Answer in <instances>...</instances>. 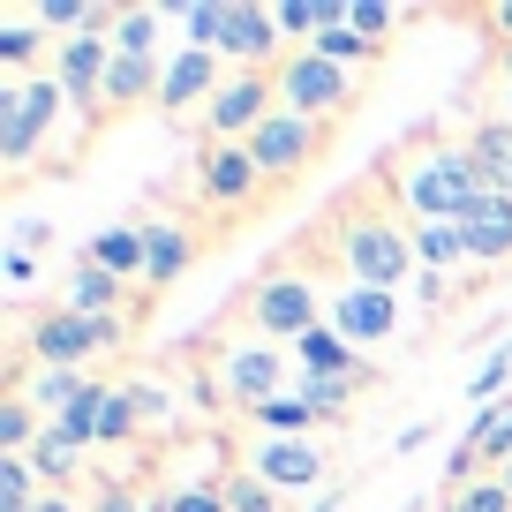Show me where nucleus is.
Returning a JSON list of instances; mask_svg holds the SVG:
<instances>
[{
	"label": "nucleus",
	"mask_w": 512,
	"mask_h": 512,
	"mask_svg": "<svg viewBox=\"0 0 512 512\" xmlns=\"http://www.w3.org/2000/svg\"><path fill=\"white\" fill-rule=\"evenodd\" d=\"M324 234H332L339 264H347V287H384L400 294L415 279V226L400 204H384V181H369V196H339L324 211Z\"/></svg>",
	"instance_id": "1"
},
{
	"label": "nucleus",
	"mask_w": 512,
	"mask_h": 512,
	"mask_svg": "<svg viewBox=\"0 0 512 512\" xmlns=\"http://www.w3.org/2000/svg\"><path fill=\"white\" fill-rule=\"evenodd\" d=\"M377 181H384V196L407 211V226H422V219H467V204L490 196L475 151L445 144V136H415V144H400L392 159L377 166Z\"/></svg>",
	"instance_id": "2"
},
{
	"label": "nucleus",
	"mask_w": 512,
	"mask_h": 512,
	"mask_svg": "<svg viewBox=\"0 0 512 512\" xmlns=\"http://www.w3.org/2000/svg\"><path fill=\"white\" fill-rule=\"evenodd\" d=\"M302 369H294V347H272V339H226L211 354V400L234 407V415H256L264 400L294 392Z\"/></svg>",
	"instance_id": "3"
},
{
	"label": "nucleus",
	"mask_w": 512,
	"mask_h": 512,
	"mask_svg": "<svg viewBox=\"0 0 512 512\" xmlns=\"http://www.w3.org/2000/svg\"><path fill=\"white\" fill-rule=\"evenodd\" d=\"M61 113H76V106H68L53 68L46 76H0V166L23 174V166L46 151V136L61 128Z\"/></svg>",
	"instance_id": "4"
},
{
	"label": "nucleus",
	"mask_w": 512,
	"mask_h": 512,
	"mask_svg": "<svg viewBox=\"0 0 512 512\" xmlns=\"http://www.w3.org/2000/svg\"><path fill=\"white\" fill-rule=\"evenodd\" d=\"M128 339V317H76V309H38L31 332H23V362L31 369H91L98 354H121Z\"/></svg>",
	"instance_id": "5"
},
{
	"label": "nucleus",
	"mask_w": 512,
	"mask_h": 512,
	"mask_svg": "<svg viewBox=\"0 0 512 512\" xmlns=\"http://www.w3.org/2000/svg\"><path fill=\"white\" fill-rule=\"evenodd\" d=\"M241 324H249L256 339H272V347H294L302 332H317L324 324V294H317V279H302V272H264L249 294H241Z\"/></svg>",
	"instance_id": "6"
},
{
	"label": "nucleus",
	"mask_w": 512,
	"mask_h": 512,
	"mask_svg": "<svg viewBox=\"0 0 512 512\" xmlns=\"http://www.w3.org/2000/svg\"><path fill=\"white\" fill-rule=\"evenodd\" d=\"M332 136H339L332 121H309V113H287V106H279L272 121L249 136V159L264 166V181H272V189H294L302 174H317V159L332 151Z\"/></svg>",
	"instance_id": "7"
},
{
	"label": "nucleus",
	"mask_w": 512,
	"mask_h": 512,
	"mask_svg": "<svg viewBox=\"0 0 512 512\" xmlns=\"http://www.w3.org/2000/svg\"><path fill=\"white\" fill-rule=\"evenodd\" d=\"M362 83H369V76H354V68L324 61V53H287V61H279V106L339 128V121L354 113V98H362Z\"/></svg>",
	"instance_id": "8"
},
{
	"label": "nucleus",
	"mask_w": 512,
	"mask_h": 512,
	"mask_svg": "<svg viewBox=\"0 0 512 512\" xmlns=\"http://www.w3.org/2000/svg\"><path fill=\"white\" fill-rule=\"evenodd\" d=\"M279 113V76H256V68H234L226 91L211 98L196 121H204V144H249L256 128Z\"/></svg>",
	"instance_id": "9"
},
{
	"label": "nucleus",
	"mask_w": 512,
	"mask_h": 512,
	"mask_svg": "<svg viewBox=\"0 0 512 512\" xmlns=\"http://www.w3.org/2000/svg\"><path fill=\"white\" fill-rule=\"evenodd\" d=\"M241 467H249L256 482H272L279 497L324 490V475H332V460H324L317 437H249V445H241Z\"/></svg>",
	"instance_id": "10"
},
{
	"label": "nucleus",
	"mask_w": 512,
	"mask_h": 512,
	"mask_svg": "<svg viewBox=\"0 0 512 512\" xmlns=\"http://www.w3.org/2000/svg\"><path fill=\"white\" fill-rule=\"evenodd\" d=\"M106 68H113V38L106 31H76L53 46V76H61L68 106L83 121H106Z\"/></svg>",
	"instance_id": "11"
},
{
	"label": "nucleus",
	"mask_w": 512,
	"mask_h": 512,
	"mask_svg": "<svg viewBox=\"0 0 512 512\" xmlns=\"http://www.w3.org/2000/svg\"><path fill=\"white\" fill-rule=\"evenodd\" d=\"M264 189H272V181L249 159V144H204L196 151V196H204L211 211H249Z\"/></svg>",
	"instance_id": "12"
},
{
	"label": "nucleus",
	"mask_w": 512,
	"mask_h": 512,
	"mask_svg": "<svg viewBox=\"0 0 512 512\" xmlns=\"http://www.w3.org/2000/svg\"><path fill=\"white\" fill-rule=\"evenodd\" d=\"M512 460V400H497V407H482L475 422H467V437L452 445V460H445V490H467V482H482V467H505Z\"/></svg>",
	"instance_id": "13"
},
{
	"label": "nucleus",
	"mask_w": 512,
	"mask_h": 512,
	"mask_svg": "<svg viewBox=\"0 0 512 512\" xmlns=\"http://www.w3.org/2000/svg\"><path fill=\"white\" fill-rule=\"evenodd\" d=\"M324 324H332L347 347H377V339L400 332V294H384V287H339L332 309H324Z\"/></svg>",
	"instance_id": "14"
},
{
	"label": "nucleus",
	"mask_w": 512,
	"mask_h": 512,
	"mask_svg": "<svg viewBox=\"0 0 512 512\" xmlns=\"http://www.w3.org/2000/svg\"><path fill=\"white\" fill-rule=\"evenodd\" d=\"M226 76H234V68H226L219 53H196V46H174V53H166V76H159V106H166V113H189V106L204 113L211 98L226 91Z\"/></svg>",
	"instance_id": "15"
},
{
	"label": "nucleus",
	"mask_w": 512,
	"mask_h": 512,
	"mask_svg": "<svg viewBox=\"0 0 512 512\" xmlns=\"http://www.w3.org/2000/svg\"><path fill=\"white\" fill-rule=\"evenodd\" d=\"M136 226H144V294H166V287L196 264V249H204V241H196L181 219H159V211H151V219H136Z\"/></svg>",
	"instance_id": "16"
},
{
	"label": "nucleus",
	"mask_w": 512,
	"mask_h": 512,
	"mask_svg": "<svg viewBox=\"0 0 512 512\" xmlns=\"http://www.w3.org/2000/svg\"><path fill=\"white\" fill-rule=\"evenodd\" d=\"M467 234V264H482V272H497V264H512V189H490L467 204L460 219Z\"/></svg>",
	"instance_id": "17"
},
{
	"label": "nucleus",
	"mask_w": 512,
	"mask_h": 512,
	"mask_svg": "<svg viewBox=\"0 0 512 512\" xmlns=\"http://www.w3.org/2000/svg\"><path fill=\"white\" fill-rule=\"evenodd\" d=\"M61 309H76V317H128V324H136V294H128V279L98 272L91 256H76V264H68Z\"/></svg>",
	"instance_id": "18"
},
{
	"label": "nucleus",
	"mask_w": 512,
	"mask_h": 512,
	"mask_svg": "<svg viewBox=\"0 0 512 512\" xmlns=\"http://www.w3.org/2000/svg\"><path fill=\"white\" fill-rule=\"evenodd\" d=\"M294 369H302V377H377V362H369L362 347H347L332 324H317V332L294 339Z\"/></svg>",
	"instance_id": "19"
},
{
	"label": "nucleus",
	"mask_w": 512,
	"mask_h": 512,
	"mask_svg": "<svg viewBox=\"0 0 512 512\" xmlns=\"http://www.w3.org/2000/svg\"><path fill=\"white\" fill-rule=\"evenodd\" d=\"M76 256H91L98 272L128 279V287H144V226H136V219H113V226H98V234L83 241Z\"/></svg>",
	"instance_id": "20"
},
{
	"label": "nucleus",
	"mask_w": 512,
	"mask_h": 512,
	"mask_svg": "<svg viewBox=\"0 0 512 512\" xmlns=\"http://www.w3.org/2000/svg\"><path fill=\"white\" fill-rule=\"evenodd\" d=\"M128 437H144L136 392H128V384H98L91 392V445H128Z\"/></svg>",
	"instance_id": "21"
},
{
	"label": "nucleus",
	"mask_w": 512,
	"mask_h": 512,
	"mask_svg": "<svg viewBox=\"0 0 512 512\" xmlns=\"http://www.w3.org/2000/svg\"><path fill=\"white\" fill-rule=\"evenodd\" d=\"M256 437H317L324 430V407L302 400V392H279V400H264L256 415H241Z\"/></svg>",
	"instance_id": "22"
},
{
	"label": "nucleus",
	"mask_w": 512,
	"mask_h": 512,
	"mask_svg": "<svg viewBox=\"0 0 512 512\" xmlns=\"http://www.w3.org/2000/svg\"><path fill=\"white\" fill-rule=\"evenodd\" d=\"M159 76H166V61H128V53H113V68H106V113H128V106H144V98H159Z\"/></svg>",
	"instance_id": "23"
},
{
	"label": "nucleus",
	"mask_w": 512,
	"mask_h": 512,
	"mask_svg": "<svg viewBox=\"0 0 512 512\" xmlns=\"http://www.w3.org/2000/svg\"><path fill=\"white\" fill-rule=\"evenodd\" d=\"M467 151H475V166H482L490 189H512V121L505 113H490V121L467 128Z\"/></svg>",
	"instance_id": "24"
},
{
	"label": "nucleus",
	"mask_w": 512,
	"mask_h": 512,
	"mask_svg": "<svg viewBox=\"0 0 512 512\" xmlns=\"http://www.w3.org/2000/svg\"><path fill=\"white\" fill-rule=\"evenodd\" d=\"M31 467H38V482H46V490H76V482H83V445L46 422V437L31 445Z\"/></svg>",
	"instance_id": "25"
},
{
	"label": "nucleus",
	"mask_w": 512,
	"mask_h": 512,
	"mask_svg": "<svg viewBox=\"0 0 512 512\" xmlns=\"http://www.w3.org/2000/svg\"><path fill=\"white\" fill-rule=\"evenodd\" d=\"M415 264H422V272H437V279H445L452 264H467L460 219H422V226H415Z\"/></svg>",
	"instance_id": "26"
},
{
	"label": "nucleus",
	"mask_w": 512,
	"mask_h": 512,
	"mask_svg": "<svg viewBox=\"0 0 512 512\" xmlns=\"http://www.w3.org/2000/svg\"><path fill=\"white\" fill-rule=\"evenodd\" d=\"M113 53H128V61H159V8L128 0L121 23H113Z\"/></svg>",
	"instance_id": "27"
},
{
	"label": "nucleus",
	"mask_w": 512,
	"mask_h": 512,
	"mask_svg": "<svg viewBox=\"0 0 512 512\" xmlns=\"http://www.w3.org/2000/svg\"><path fill=\"white\" fill-rule=\"evenodd\" d=\"M181 31V46L196 53H219V23H226V0H181V8H166Z\"/></svg>",
	"instance_id": "28"
},
{
	"label": "nucleus",
	"mask_w": 512,
	"mask_h": 512,
	"mask_svg": "<svg viewBox=\"0 0 512 512\" xmlns=\"http://www.w3.org/2000/svg\"><path fill=\"white\" fill-rule=\"evenodd\" d=\"M46 46H53V38L38 31V16H23V23H0V68H8V76H31V68L46 61Z\"/></svg>",
	"instance_id": "29"
},
{
	"label": "nucleus",
	"mask_w": 512,
	"mask_h": 512,
	"mask_svg": "<svg viewBox=\"0 0 512 512\" xmlns=\"http://www.w3.org/2000/svg\"><path fill=\"white\" fill-rule=\"evenodd\" d=\"M38 467L31 452H0V512H38Z\"/></svg>",
	"instance_id": "30"
},
{
	"label": "nucleus",
	"mask_w": 512,
	"mask_h": 512,
	"mask_svg": "<svg viewBox=\"0 0 512 512\" xmlns=\"http://www.w3.org/2000/svg\"><path fill=\"white\" fill-rule=\"evenodd\" d=\"M38 437H46V415H38V400L8 392V400H0V452H31Z\"/></svg>",
	"instance_id": "31"
},
{
	"label": "nucleus",
	"mask_w": 512,
	"mask_h": 512,
	"mask_svg": "<svg viewBox=\"0 0 512 512\" xmlns=\"http://www.w3.org/2000/svg\"><path fill=\"white\" fill-rule=\"evenodd\" d=\"M219 490H226V512H279V490H272V482H256L249 467H226Z\"/></svg>",
	"instance_id": "32"
},
{
	"label": "nucleus",
	"mask_w": 512,
	"mask_h": 512,
	"mask_svg": "<svg viewBox=\"0 0 512 512\" xmlns=\"http://www.w3.org/2000/svg\"><path fill=\"white\" fill-rule=\"evenodd\" d=\"M505 377H512V339H497V347H490V362H482V369H475V384H467L475 415H482V407H497V400H505Z\"/></svg>",
	"instance_id": "33"
},
{
	"label": "nucleus",
	"mask_w": 512,
	"mask_h": 512,
	"mask_svg": "<svg viewBox=\"0 0 512 512\" xmlns=\"http://www.w3.org/2000/svg\"><path fill=\"white\" fill-rule=\"evenodd\" d=\"M347 23H354V31H362L377 53H392V31L407 23V8H384V0H354V16H347Z\"/></svg>",
	"instance_id": "34"
},
{
	"label": "nucleus",
	"mask_w": 512,
	"mask_h": 512,
	"mask_svg": "<svg viewBox=\"0 0 512 512\" xmlns=\"http://www.w3.org/2000/svg\"><path fill=\"white\" fill-rule=\"evenodd\" d=\"M437 512H512V490L497 475H482V482H467V490H445Z\"/></svg>",
	"instance_id": "35"
},
{
	"label": "nucleus",
	"mask_w": 512,
	"mask_h": 512,
	"mask_svg": "<svg viewBox=\"0 0 512 512\" xmlns=\"http://www.w3.org/2000/svg\"><path fill=\"white\" fill-rule=\"evenodd\" d=\"M128 392H136V415H144V430H151V422H166V415H174V400H166L159 384H128Z\"/></svg>",
	"instance_id": "36"
},
{
	"label": "nucleus",
	"mask_w": 512,
	"mask_h": 512,
	"mask_svg": "<svg viewBox=\"0 0 512 512\" xmlns=\"http://www.w3.org/2000/svg\"><path fill=\"white\" fill-rule=\"evenodd\" d=\"M91 512H144L136 497L121 490V482H98V497H91Z\"/></svg>",
	"instance_id": "37"
},
{
	"label": "nucleus",
	"mask_w": 512,
	"mask_h": 512,
	"mask_svg": "<svg viewBox=\"0 0 512 512\" xmlns=\"http://www.w3.org/2000/svg\"><path fill=\"white\" fill-rule=\"evenodd\" d=\"M0 272H8V287H31V279H38V256L8 249V264H0Z\"/></svg>",
	"instance_id": "38"
},
{
	"label": "nucleus",
	"mask_w": 512,
	"mask_h": 512,
	"mask_svg": "<svg viewBox=\"0 0 512 512\" xmlns=\"http://www.w3.org/2000/svg\"><path fill=\"white\" fill-rule=\"evenodd\" d=\"M46 241H53V234H46V219H23V226H16V249H23V256H38Z\"/></svg>",
	"instance_id": "39"
},
{
	"label": "nucleus",
	"mask_w": 512,
	"mask_h": 512,
	"mask_svg": "<svg viewBox=\"0 0 512 512\" xmlns=\"http://www.w3.org/2000/svg\"><path fill=\"white\" fill-rule=\"evenodd\" d=\"M38 512H91V505H83L76 490H46V497H38Z\"/></svg>",
	"instance_id": "40"
},
{
	"label": "nucleus",
	"mask_w": 512,
	"mask_h": 512,
	"mask_svg": "<svg viewBox=\"0 0 512 512\" xmlns=\"http://www.w3.org/2000/svg\"><path fill=\"white\" fill-rule=\"evenodd\" d=\"M482 23H490V31H497V38H505V46H512V0H497V8H490V16H482Z\"/></svg>",
	"instance_id": "41"
},
{
	"label": "nucleus",
	"mask_w": 512,
	"mask_h": 512,
	"mask_svg": "<svg viewBox=\"0 0 512 512\" xmlns=\"http://www.w3.org/2000/svg\"><path fill=\"white\" fill-rule=\"evenodd\" d=\"M309 512H339V490H324V497H317V505H309Z\"/></svg>",
	"instance_id": "42"
},
{
	"label": "nucleus",
	"mask_w": 512,
	"mask_h": 512,
	"mask_svg": "<svg viewBox=\"0 0 512 512\" xmlns=\"http://www.w3.org/2000/svg\"><path fill=\"white\" fill-rule=\"evenodd\" d=\"M497 482H505V490H512V460H505V467H497Z\"/></svg>",
	"instance_id": "43"
},
{
	"label": "nucleus",
	"mask_w": 512,
	"mask_h": 512,
	"mask_svg": "<svg viewBox=\"0 0 512 512\" xmlns=\"http://www.w3.org/2000/svg\"><path fill=\"white\" fill-rule=\"evenodd\" d=\"M505 83H512V46H505Z\"/></svg>",
	"instance_id": "44"
}]
</instances>
